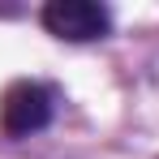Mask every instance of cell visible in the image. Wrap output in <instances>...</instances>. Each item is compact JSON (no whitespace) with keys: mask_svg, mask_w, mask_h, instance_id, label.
I'll return each instance as SVG.
<instances>
[{"mask_svg":"<svg viewBox=\"0 0 159 159\" xmlns=\"http://www.w3.org/2000/svg\"><path fill=\"white\" fill-rule=\"evenodd\" d=\"M43 30L69 43H90L112 30V13L107 4H95V0H52L43 4Z\"/></svg>","mask_w":159,"mask_h":159,"instance_id":"2","label":"cell"},{"mask_svg":"<svg viewBox=\"0 0 159 159\" xmlns=\"http://www.w3.org/2000/svg\"><path fill=\"white\" fill-rule=\"evenodd\" d=\"M52 112H56V95L52 86L34 78H22L13 86H4L0 95V133L9 138H34L52 125Z\"/></svg>","mask_w":159,"mask_h":159,"instance_id":"1","label":"cell"}]
</instances>
